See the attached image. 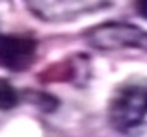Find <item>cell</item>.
<instances>
[{
	"mask_svg": "<svg viewBox=\"0 0 147 137\" xmlns=\"http://www.w3.org/2000/svg\"><path fill=\"white\" fill-rule=\"evenodd\" d=\"M17 102H19V94H17V91L13 89V85H11L9 82L0 78V109L7 111V109L15 108Z\"/></svg>",
	"mask_w": 147,
	"mask_h": 137,
	"instance_id": "cell-5",
	"label": "cell"
},
{
	"mask_svg": "<svg viewBox=\"0 0 147 137\" xmlns=\"http://www.w3.org/2000/svg\"><path fill=\"white\" fill-rule=\"evenodd\" d=\"M88 41L99 50H119V48H140L147 50V32L125 22H108L90 30Z\"/></svg>",
	"mask_w": 147,
	"mask_h": 137,
	"instance_id": "cell-2",
	"label": "cell"
},
{
	"mask_svg": "<svg viewBox=\"0 0 147 137\" xmlns=\"http://www.w3.org/2000/svg\"><path fill=\"white\" fill-rule=\"evenodd\" d=\"M36 41L24 35H0V67L24 70L36 58Z\"/></svg>",
	"mask_w": 147,
	"mask_h": 137,
	"instance_id": "cell-3",
	"label": "cell"
},
{
	"mask_svg": "<svg viewBox=\"0 0 147 137\" xmlns=\"http://www.w3.org/2000/svg\"><path fill=\"white\" fill-rule=\"evenodd\" d=\"M108 119L121 134H134L147 124V83L134 82L123 85L110 100Z\"/></svg>",
	"mask_w": 147,
	"mask_h": 137,
	"instance_id": "cell-1",
	"label": "cell"
},
{
	"mask_svg": "<svg viewBox=\"0 0 147 137\" xmlns=\"http://www.w3.org/2000/svg\"><path fill=\"white\" fill-rule=\"evenodd\" d=\"M30 2V7H36V6H39V7H47V4L49 6H56V4H65V6H73V9H76V11H80V9H91V7H95V6H100V4L104 2V0H28Z\"/></svg>",
	"mask_w": 147,
	"mask_h": 137,
	"instance_id": "cell-4",
	"label": "cell"
},
{
	"mask_svg": "<svg viewBox=\"0 0 147 137\" xmlns=\"http://www.w3.org/2000/svg\"><path fill=\"white\" fill-rule=\"evenodd\" d=\"M134 6H136L138 13L144 19H147V0H134Z\"/></svg>",
	"mask_w": 147,
	"mask_h": 137,
	"instance_id": "cell-6",
	"label": "cell"
}]
</instances>
